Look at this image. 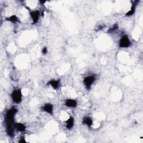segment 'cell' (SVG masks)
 Here are the masks:
<instances>
[{
	"label": "cell",
	"instance_id": "obj_14",
	"mask_svg": "<svg viewBox=\"0 0 143 143\" xmlns=\"http://www.w3.org/2000/svg\"><path fill=\"white\" fill-rule=\"evenodd\" d=\"M119 28L118 27V25L117 24V23H115V24L112 27H111V28L109 29L108 30L107 33H113V32L116 31V30H117V29Z\"/></svg>",
	"mask_w": 143,
	"mask_h": 143
},
{
	"label": "cell",
	"instance_id": "obj_8",
	"mask_svg": "<svg viewBox=\"0 0 143 143\" xmlns=\"http://www.w3.org/2000/svg\"><path fill=\"white\" fill-rule=\"evenodd\" d=\"M82 123L83 124L86 125L87 126H88L89 127H91L92 125L93 124L92 120L90 117H84V118L83 119Z\"/></svg>",
	"mask_w": 143,
	"mask_h": 143
},
{
	"label": "cell",
	"instance_id": "obj_7",
	"mask_svg": "<svg viewBox=\"0 0 143 143\" xmlns=\"http://www.w3.org/2000/svg\"><path fill=\"white\" fill-rule=\"evenodd\" d=\"M65 104L66 106L68 107L74 108L77 105V102L73 99H67L65 100Z\"/></svg>",
	"mask_w": 143,
	"mask_h": 143
},
{
	"label": "cell",
	"instance_id": "obj_12",
	"mask_svg": "<svg viewBox=\"0 0 143 143\" xmlns=\"http://www.w3.org/2000/svg\"><path fill=\"white\" fill-rule=\"evenodd\" d=\"M6 21H10L12 23H16L19 21V19L16 15H12L9 18H7L6 19Z\"/></svg>",
	"mask_w": 143,
	"mask_h": 143
},
{
	"label": "cell",
	"instance_id": "obj_5",
	"mask_svg": "<svg viewBox=\"0 0 143 143\" xmlns=\"http://www.w3.org/2000/svg\"><path fill=\"white\" fill-rule=\"evenodd\" d=\"M30 14L31 18L33 19V24L37 23L38 22V21L39 20L40 12L38 10L33 11H31Z\"/></svg>",
	"mask_w": 143,
	"mask_h": 143
},
{
	"label": "cell",
	"instance_id": "obj_13",
	"mask_svg": "<svg viewBox=\"0 0 143 143\" xmlns=\"http://www.w3.org/2000/svg\"><path fill=\"white\" fill-rule=\"evenodd\" d=\"M135 7H136V5H134V4H133V5L132 6V7L131 8V10H130L129 12H127L126 15L127 16H130L133 15L135 13Z\"/></svg>",
	"mask_w": 143,
	"mask_h": 143
},
{
	"label": "cell",
	"instance_id": "obj_16",
	"mask_svg": "<svg viewBox=\"0 0 143 143\" xmlns=\"http://www.w3.org/2000/svg\"><path fill=\"white\" fill-rule=\"evenodd\" d=\"M47 52H48V49H47V48H46V47H45V48H43V49H42V53H43L44 54H46Z\"/></svg>",
	"mask_w": 143,
	"mask_h": 143
},
{
	"label": "cell",
	"instance_id": "obj_6",
	"mask_svg": "<svg viewBox=\"0 0 143 143\" xmlns=\"http://www.w3.org/2000/svg\"><path fill=\"white\" fill-rule=\"evenodd\" d=\"M42 110L48 114L52 115L53 112V106L50 103L46 104L45 105L42 107Z\"/></svg>",
	"mask_w": 143,
	"mask_h": 143
},
{
	"label": "cell",
	"instance_id": "obj_9",
	"mask_svg": "<svg viewBox=\"0 0 143 143\" xmlns=\"http://www.w3.org/2000/svg\"><path fill=\"white\" fill-rule=\"evenodd\" d=\"M66 127L68 129H71L73 127L74 125V119L72 117H70V118L66 121Z\"/></svg>",
	"mask_w": 143,
	"mask_h": 143
},
{
	"label": "cell",
	"instance_id": "obj_15",
	"mask_svg": "<svg viewBox=\"0 0 143 143\" xmlns=\"http://www.w3.org/2000/svg\"><path fill=\"white\" fill-rule=\"evenodd\" d=\"M26 140H25V139L23 137H21L20 140L19 141V143H26Z\"/></svg>",
	"mask_w": 143,
	"mask_h": 143
},
{
	"label": "cell",
	"instance_id": "obj_2",
	"mask_svg": "<svg viewBox=\"0 0 143 143\" xmlns=\"http://www.w3.org/2000/svg\"><path fill=\"white\" fill-rule=\"evenodd\" d=\"M11 98L13 101L16 103H19L22 101V93L20 89H15L11 93Z\"/></svg>",
	"mask_w": 143,
	"mask_h": 143
},
{
	"label": "cell",
	"instance_id": "obj_10",
	"mask_svg": "<svg viewBox=\"0 0 143 143\" xmlns=\"http://www.w3.org/2000/svg\"><path fill=\"white\" fill-rule=\"evenodd\" d=\"M16 129L18 131L23 133L26 130V127L22 123H16Z\"/></svg>",
	"mask_w": 143,
	"mask_h": 143
},
{
	"label": "cell",
	"instance_id": "obj_11",
	"mask_svg": "<svg viewBox=\"0 0 143 143\" xmlns=\"http://www.w3.org/2000/svg\"><path fill=\"white\" fill-rule=\"evenodd\" d=\"M49 84H50L53 88L55 89H57L59 87V81L55 80H51L48 83Z\"/></svg>",
	"mask_w": 143,
	"mask_h": 143
},
{
	"label": "cell",
	"instance_id": "obj_3",
	"mask_svg": "<svg viewBox=\"0 0 143 143\" xmlns=\"http://www.w3.org/2000/svg\"><path fill=\"white\" fill-rule=\"evenodd\" d=\"M96 78L94 76H88L84 79L83 81V83H84L85 87H86L87 90H89L91 89L92 84L95 81Z\"/></svg>",
	"mask_w": 143,
	"mask_h": 143
},
{
	"label": "cell",
	"instance_id": "obj_4",
	"mask_svg": "<svg viewBox=\"0 0 143 143\" xmlns=\"http://www.w3.org/2000/svg\"><path fill=\"white\" fill-rule=\"evenodd\" d=\"M130 45H131V42L126 35L123 37L119 41V46L121 48H128Z\"/></svg>",
	"mask_w": 143,
	"mask_h": 143
},
{
	"label": "cell",
	"instance_id": "obj_1",
	"mask_svg": "<svg viewBox=\"0 0 143 143\" xmlns=\"http://www.w3.org/2000/svg\"><path fill=\"white\" fill-rule=\"evenodd\" d=\"M18 110L16 108L12 107L7 111L5 117L6 133L10 138H14L15 136L16 123L14 122V118Z\"/></svg>",
	"mask_w": 143,
	"mask_h": 143
}]
</instances>
